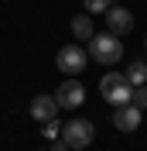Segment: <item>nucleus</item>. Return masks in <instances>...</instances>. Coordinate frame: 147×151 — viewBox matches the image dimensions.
I'll list each match as a JSON object with an SVG mask.
<instances>
[{"mask_svg":"<svg viewBox=\"0 0 147 151\" xmlns=\"http://www.w3.org/2000/svg\"><path fill=\"white\" fill-rule=\"evenodd\" d=\"M89 55L92 62H99V65H116L120 58H123V41L116 35H92L89 38Z\"/></svg>","mask_w":147,"mask_h":151,"instance_id":"nucleus-1","label":"nucleus"},{"mask_svg":"<svg viewBox=\"0 0 147 151\" xmlns=\"http://www.w3.org/2000/svg\"><path fill=\"white\" fill-rule=\"evenodd\" d=\"M99 93H103V100H106V103L123 106V103H130L133 86H130V79H127L123 72H106V76H103V83H99Z\"/></svg>","mask_w":147,"mask_h":151,"instance_id":"nucleus-2","label":"nucleus"},{"mask_svg":"<svg viewBox=\"0 0 147 151\" xmlns=\"http://www.w3.org/2000/svg\"><path fill=\"white\" fill-rule=\"evenodd\" d=\"M65 144L72 151H82L92 144V137H96V127H92V120H86V117H72V120L62 127V134H58Z\"/></svg>","mask_w":147,"mask_h":151,"instance_id":"nucleus-3","label":"nucleus"},{"mask_svg":"<svg viewBox=\"0 0 147 151\" xmlns=\"http://www.w3.org/2000/svg\"><path fill=\"white\" fill-rule=\"evenodd\" d=\"M55 65L62 69L65 76H79L86 65H89V52H86L82 45H65L62 52L55 55Z\"/></svg>","mask_w":147,"mask_h":151,"instance_id":"nucleus-4","label":"nucleus"},{"mask_svg":"<svg viewBox=\"0 0 147 151\" xmlns=\"http://www.w3.org/2000/svg\"><path fill=\"white\" fill-rule=\"evenodd\" d=\"M82 100H86V86L79 83V79H65V83L55 89L58 110H79V106H82Z\"/></svg>","mask_w":147,"mask_h":151,"instance_id":"nucleus-5","label":"nucleus"},{"mask_svg":"<svg viewBox=\"0 0 147 151\" xmlns=\"http://www.w3.org/2000/svg\"><path fill=\"white\" fill-rule=\"evenodd\" d=\"M106 28H110V35H130V31H133V14H130L127 7L113 4V7L106 10Z\"/></svg>","mask_w":147,"mask_h":151,"instance_id":"nucleus-6","label":"nucleus"},{"mask_svg":"<svg viewBox=\"0 0 147 151\" xmlns=\"http://www.w3.org/2000/svg\"><path fill=\"white\" fill-rule=\"evenodd\" d=\"M140 117H144V110H137L133 103H123V106H116V117H113V127L116 131H137L140 127Z\"/></svg>","mask_w":147,"mask_h":151,"instance_id":"nucleus-7","label":"nucleus"},{"mask_svg":"<svg viewBox=\"0 0 147 151\" xmlns=\"http://www.w3.org/2000/svg\"><path fill=\"white\" fill-rule=\"evenodd\" d=\"M31 117L34 120H51V117H58V103H55V96H48V93H38L34 100H31Z\"/></svg>","mask_w":147,"mask_h":151,"instance_id":"nucleus-8","label":"nucleus"},{"mask_svg":"<svg viewBox=\"0 0 147 151\" xmlns=\"http://www.w3.org/2000/svg\"><path fill=\"white\" fill-rule=\"evenodd\" d=\"M72 35L79 38V41H89V38L96 35V28H92V14H75V17H72Z\"/></svg>","mask_w":147,"mask_h":151,"instance_id":"nucleus-9","label":"nucleus"},{"mask_svg":"<svg viewBox=\"0 0 147 151\" xmlns=\"http://www.w3.org/2000/svg\"><path fill=\"white\" fill-rule=\"evenodd\" d=\"M123 76L130 79V86H144L147 83V62H130V69Z\"/></svg>","mask_w":147,"mask_h":151,"instance_id":"nucleus-10","label":"nucleus"},{"mask_svg":"<svg viewBox=\"0 0 147 151\" xmlns=\"http://www.w3.org/2000/svg\"><path fill=\"white\" fill-rule=\"evenodd\" d=\"M116 0H86V14H106Z\"/></svg>","mask_w":147,"mask_h":151,"instance_id":"nucleus-11","label":"nucleus"},{"mask_svg":"<svg viewBox=\"0 0 147 151\" xmlns=\"http://www.w3.org/2000/svg\"><path fill=\"white\" fill-rule=\"evenodd\" d=\"M130 103L137 106V110H147V83H144V86H133V96H130Z\"/></svg>","mask_w":147,"mask_h":151,"instance_id":"nucleus-12","label":"nucleus"},{"mask_svg":"<svg viewBox=\"0 0 147 151\" xmlns=\"http://www.w3.org/2000/svg\"><path fill=\"white\" fill-rule=\"evenodd\" d=\"M41 131H45V137H48V141H55L58 134H62V124H58V117H51V120H45V127H41Z\"/></svg>","mask_w":147,"mask_h":151,"instance_id":"nucleus-13","label":"nucleus"},{"mask_svg":"<svg viewBox=\"0 0 147 151\" xmlns=\"http://www.w3.org/2000/svg\"><path fill=\"white\" fill-rule=\"evenodd\" d=\"M65 148H69V144H65L62 137H55V144H51V151H65Z\"/></svg>","mask_w":147,"mask_h":151,"instance_id":"nucleus-14","label":"nucleus"}]
</instances>
